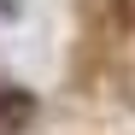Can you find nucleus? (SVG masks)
I'll list each match as a JSON object with an SVG mask.
<instances>
[{
	"mask_svg": "<svg viewBox=\"0 0 135 135\" xmlns=\"http://www.w3.org/2000/svg\"><path fill=\"white\" fill-rule=\"evenodd\" d=\"M118 18H123V24H135V0H118Z\"/></svg>",
	"mask_w": 135,
	"mask_h": 135,
	"instance_id": "nucleus-2",
	"label": "nucleus"
},
{
	"mask_svg": "<svg viewBox=\"0 0 135 135\" xmlns=\"http://www.w3.org/2000/svg\"><path fill=\"white\" fill-rule=\"evenodd\" d=\"M30 118H35V100L24 88H0V129H24Z\"/></svg>",
	"mask_w": 135,
	"mask_h": 135,
	"instance_id": "nucleus-1",
	"label": "nucleus"
}]
</instances>
